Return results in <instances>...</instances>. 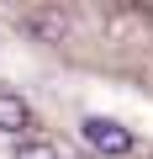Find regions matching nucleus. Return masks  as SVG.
Listing matches in <instances>:
<instances>
[{
  "instance_id": "nucleus-1",
  "label": "nucleus",
  "mask_w": 153,
  "mask_h": 159,
  "mask_svg": "<svg viewBox=\"0 0 153 159\" xmlns=\"http://www.w3.org/2000/svg\"><path fill=\"white\" fill-rule=\"evenodd\" d=\"M79 133H85V143L100 148V154H127V148H132V133H127L121 122H111V117H85Z\"/></svg>"
},
{
  "instance_id": "nucleus-4",
  "label": "nucleus",
  "mask_w": 153,
  "mask_h": 159,
  "mask_svg": "<svg viewBox=\"0 0 153 159\" xmlns=\"http://www.w3.org/2000/svg\"><path fill=\"white\" fill-rule=\"evenodd\" d=\"M16 159H63V154H58L53 143H21V148H16Z\"/></svg>"
},
{
  "instance_id": "nucleus-3",
  "label": "nucleus",
  "mask_w": 153,
  "mask_h": 159,
  "mask_svg": "<svg viewBox=\"0 0 153 159\" xmlns=\"http://www.w3.org/2000/svg\"><path fill=\"white\" fill-rule=\"evenodd\" d=\"M21 127H32V106L11 90H0V133H21Z\"/></svg>"
},
{
  "instance_id": "nucleus-2",
  "label": "nucleus",
  "mask_w": 153,
  "mask_h": 159,
  "mask_svg": "<svg viewBox=\"0 0 153 159\" xmlns=\"http://www.w3.org/2000/svg\"><path fill=\"white\" fill-rule=\"evenodd\" d=\"M27 27H32V37H42V43H63V37H69V16H63V11H32Z\"/></svg>"
}]
</instances>
